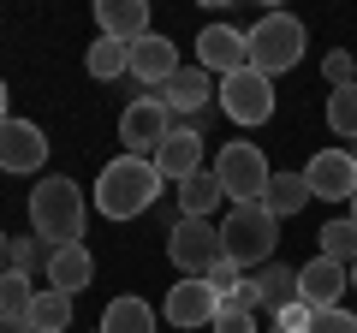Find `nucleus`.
<instances>
[{
    "label": "nucleus",
    "instance_id": "2f4dec72",
    "mask_svg": "<svg viewBox=\"0 0 357 333\" xmlns=\"http://www.w3.org/2000/svg\"><path fill=\"white\" fill-rule=\"evenodd\" d=\"M310 321H316V309L298 297V304H286L280 316H274V327H286V333H310Z\"/></svg>",
    "mask_w": 357,
    "mask_h": 333
},
{
    "label": "nucleus",
    "instance_id": "b1692460",
    "mask_svg": "<svg viewBox=\"0 0 357 333\" xmlns=\"http://www.w3.org/2000/svg\"><path fill=\"white\" fill-rule=\"evenodd\" d=\"M316 244H321V256H328V262H340V268L351 274V262H357V220L351 215L328 220V226L316 232Z\"/></svg>",
    "mask_w": 357,
    "mask_h": 333
},
{
    "label": "nucleus",
    "instance_id": "2eb2a0df",
    "mask_svg": "<svg viewBox=\"0 0 357 333\" xmlns=\"http://www.w3.org/2000/svg\"><path fill=\"white\" fill-rule=\"evenodd\" d=\"M345 286H351V274L340 268V262L316 256L298 268V297H304L310 309H345Z\"/></svg>",
    "mask_w": 357,
    "mask_h": 333
},
{
    "label": "nucleus",
    "instance_id": "f704fd0d",
    "mask_svg": "<svg viewBox=\"0 0 357 333\" xmlns=\"http://www.w3.org/2000/svg\"><path fill=\"white\" fill-rule=\"evenodd\" d=\"M0 274H13V232H0Z\"/></svg>",
    "mask_w": 357,
    "mask_h": 333
},
{
    "label": "nucleus",
    "instance_id": "f257e3e1",
    "mask_svg": "<svg viewBox=\"0 0 357 333\" xmlns=\"http://www.w3.org/2000/svg\"><path fill=\"white\" fill-rule=\"evenodd\" d=\"M167 191V179L155 173V161L143 155H114L96 173V215L102 220H137L155 208V196Z\"/></svg>",
    "mask_w": 357,
    "mask_h": 333
},
{
    "label": "nucleus",
    "instance_id": "bb28decb",
    "mask_svg": "<svg viewBox=\"0 0 357 333\" xmlns=\"http://www.w3.org/2000/svg\"><path fill=\"white\" fill-rule=\"evenodd\" d=\"M36 292H42V286H30V274H0V316H24L30 321Z\"/></svg>",
    "mask_w": 357,
    "mask_h": 333
},
{
    "label": "nucleus",
    "instance_id": "0eeeda50",
    "mask_svg": "<svg viewBox=\"0 0 357 333\" xmlns=\"http://www.w3.org/2000/svg\"><path fill=\"white\" fill-rule=\"evenodd\" d=\"M215 102H220V114H227L232 125H244V131L268 125V119H274V77H262L256 65H244V72L220 77Z\"/></svg>",
    "mask_w": 357,
    "mask_h": 333
},
{
    "label": "nucleus",
    "instance_id": "4be33fe9",
    "mask_svg": "<svg viewBox=\"0 0 357 333\" xmlns=\"http://www.w3.org/2000/svg\"><path fill=\"white\" fill-rule=\"evenodd\" d=\"M227 203L215 173H191V179L178 185V215H197V220H215V208Z\"/></svg>",
    "mask_w": 357,
    "mask_h": 333
},
{
    "label": "nucleus",
    "instance_id": "4468645a",
    "mask_svg": "<svg viewBox=\"0 0 357 333\" xmlns=\"http://www.w3.org/2000/svg\"><path fill=\"white\" fill-rule=\"evenodd\" d=\"M215 316H220V297L208 280H178L161 304V321H173V327H215Z\"/></svg>",
    "mask_w": 357,
    "mask_h": 333
},
{
    "label": "nucleus",
    "instance_id": "58836bf2",
    "mask_svg": "<svg viewBox=\"0 0 357 333\" xmlns=\"http://www.w3.org/2000/svg\"><path fill=\"white\" fill-rule=\"evenodd\" d=\"M351 161H357V143H351Z\"/></svg>",
    "mask_w": 357,
    "mask_h": 333
},
{
    "label": "nucleus",
    "instance_id": "72a5a7b5",
    "mask_svg": "<svg viewBox=\"0 0 357 333\" xmlns=\"http://www.w3.org/2000/svg\"><path fill=\"white\" fill-rule=\"evenodd\" d=\"M0 333H36V327H30L24 316H0Z\"/></svg>",
    "mask_w": 357,
    "mask_h": 333
},
{
    "label": "nucleus",
    "instance_id": "f03ea898",
    "mask_svg": "<svg viewBox=\"0 0 357 333\" xmlns=\"http://www.w3.org/2000/svg\"><path fill=\"white\" fill-rule=\"evenodd\" d=\"M84 226H89V203L72 179H42L30 191V232H36L48 250H66V244H84Z\"/></svg>",
    "mask_w": 357,
    "mask_h": 333
},
{
    "label": "nucleus",
    "instance_id": "423d86ee",
    "mask_svg": "<svg viewBox=\"0 0 357 333\" xmlns=\"http://www.w3.org/2000/svg\"><path fill=\"white\" fill-rule=\"evenodd\" d=\"M227 256L220 250V226L215 220H197V215H178L173 232H167V262H173L185 280H208V268Z\"/></svg>",
    "mask_w": 357,
    "mask_h": 333
},
{
    "label": "nucleus",
    "instance_id": "dca6fc26",
    "mask_svg": "<svg viewBox=\"0 0 357 333\" xmlns=\"http://www.w3.org/2000/svg\"><path fill=\"white\" fill-rule=\"evenodd\" d=\"M173 72H178V48L161 36V30H149L143 42H131V77H137L143 90H161Z\"/></svg>",
    "mask_w": 357,
    "mask_h": 333
},
{
    "label": "nucleus",
    "instance_id": "c756f323",
    "mask_svg": "<svg viewBox=\"0 0 357 333\" xmlns=\"http://www.w3.org/2000/svg\"><path fill=\"white\" fill-rule=\"evenodd\" d=\"M208 333H256V316L250 309H238V304H220V316H215V327Z\"/></svg>",
    "mask_w": 357,
    "mask_h": 333
},
{
    "label": "nucleus",
    "instance_id": "20e7f679",
    "mask_svg": "<svg viewBox=\"0 0 357 333\" xmlns=\"http://www.w3.org/2000/svg\"><path fill=\"white\" fill-rule=\"evenodd\" d=\"M310 48V30L298 24L292 13H268L250 24V65L262 77H280V72H298V60H304Z\"/></svg>",
    "mask_w": 357,
    "mask_h": 333
},
{
    "label": "nucleus",
    "instance_id": "ddd939ff",
    "mask_svg": "<svg viewBox=\"0 0 357 333\" xmlns=\"http://www.w3.org/2000/svg\"><path fill=\"white\" fill-rule=\"evenodd\" d=\"M197 65H203V72H220V77L244 72V65H250V36L232 30V24H203V36H197Z\"/></svg>",
    "mask_w": 357,
    "mask_h": 333
},
{
    "label": "nucleus",
    "instance_id": "5701e85b",
    "mask_svg": "<svg viewBox=\"0 0 357 333\" xmlns=\"http://www.w3.org/2000/svg\"><path fill=\"white\" fill-rule=\"evenodd\" d=\"M84 72L96 77V84H114V77L131 72V48H126V42H114V36H96V42H89V54H84Z\"/></svg>",
    "mask_w": 357,
    "mask_h": 333
},
{
    "label": "nucleus",
    "instance_id": "c85d7f7f",
    "mask_svg": "<svg viewBox=\"0 0 357 333\" xmlns=\"http://www.w3.org/2000/svg\"><path fill=\"white\" fill-rule=\"evenodd\" d=\"M36 262H48V244L30 232V238H13V274H30Z\"/></svg>",
    "mask_w": 357,
    "mask_h": 333
},
{
    "label": "nucleus",
    "instance_id": "7c9ffc66",
    "mask_svg": "<svg viewBox=\"0 0 357 333\" xmlns=\"http://www.w3.org/2000/svg\"><path fill=\"white\" fill-rule=\"evenodd\" d=\"M310 333H357V316H351V309H316Z\"/></svg>",
    "mask_w": 357,
    "mask_h": 333
},
{
    "label": "nucleus",
    "instance_id": "f3484780",
    "mask_svg": "<svg viewBox=\"0 0 357 333\" xmlns=\"http://www.w3.org/2000/svg\"><path fill=\"white\" fill-rule=\"evenodd\" d=\"M42 274H48V286H54V292L77 297V292H84L89 280H96V256H89L84 244H66V250H48Z\"/></svg>",
    "mask_w": 357,
    "mask_h": 333
},
{
    "label": "nucleus",
    "instance_id": "393cba45",
    "mask_svg": "<svg viewBox=\"0 0 357 333\" xmlns=\"http://www.w3.org/2000/svg\"><path fill=\"white\" fill-rule=\"evenodd\" d=\"M30 327H36V333H66V327H72V297L54 292V286H42L36 304H30Z\"/></svg>",
    "mask_w": 357,
    "mask_h": 333
},
{
    "label": "nucleus",
    "instance_id": "473e14b6",
    "mask_svg": "<svg viewBox=\"0 0 357 333\" xmlns=\"http://www.w3.org/2000/svg\"><path fill=\"white\" fill-rule=\"evenodd\" d=\"M238 280H244V274H238V268H232V262H227V256H220V262H215V268H208V286H215V297H232V292H238Z\"/></svg>",
    "mask_w": 357,
    "mask_h": 333
},
{
    "label": "nucleus",
    "instance_id": "1a4fd4ad",
    "mask_svg": "<svg viewBox=\"0 0 357 333\" xmlns=\"http://www.w3.org/2000/svg\"><path fill=\"white\" fill-rule=\"evenodd\" d=\"M304 185H310V196H321V203H351V191H357L351 149H316L304 161Z\"/></svg>",
    "mask_w": 357,
    "mask_h": 333
},
{
    "label": "nucleus",
    "instance_id": "aec40b11",
    "mask_svg": "<svg viewBox=\"0 0 357 333\" xmlns=\"http://www.w3.org/2000/svg\"><path fill=\"white\" fill-rule=\"evenodd\" d=\"M250 280H256V297H262L268 316H280L286 304H298V268H280V262H268V268H256Z\"/></svg>",
    "mask_w": 357,
    "mask_h": 333
},
{
    "label": "nucleus",
    "instance_id": "7ed1b4c3",
    "mask_svg": "<svg viewBox=\"0 0 357 333\" xmlns=\"http://www.w3.org/2000/svg\"><path fill=\"white\" fill-rule=\"evenodd\" d=\"M274 244H280V220L268 215L262 203H256V208H232V215L220 220V250H227V262H232L238 274L268 268Z\"/></svg>",
    "mask_w": 357,
    "mask_h": 333
},
{
    "label": "nucleus",
    "instance_id": "39448f33",
    "mask_svg": "<svg viewBox=\"0 0 357 333\" xmlns=\"http://www.w3.org/2000/svg\"><path fill=\"white\" fill-rule=\"evenodd\" d=\"M208 173L220 179V191H227L232 208H256L268 196V179H274V166H268V155L256 149V143H227Z\"/></svg>",
    "mask_w": 357,
    "mask_h": 333
},
{
    "label": "nucleus",
    "instance_id": "4c0bfd02",
    "mask_svg": "<svg viewBox=\"0 0 357 333\" xmlns=\"http://www.w3.org/2000/svg\"><path fill=\"white\" fill-rule=\"evenodd\" d=\"M351 292H357V262H351Z\"/></svg>",
    "mask_w": 357,
    "mask_h": 333
},
{
    "label": "nucleus",
    "instance_id": "a878e982",
    "mask_svg": "<svg viewBox=\"0 0 357 333\" xmlns=\"http://www.w3.org/2000/svg\"><path fill=\"white\" fill-rule=\"evenodd\" d=\"M328 131L345 143H357V84L345 90H328Z\"/></svg>",
    "mask_w": 357,
    "mask_h": 333
},
{
    "label": "nucleus",
    "instance_id": "e433bc0d",
    "mask_svg": "<svg viewBox=\"0 0 357 333\" xmlns=\"http://www.w3.org/2000/svg\"><path fill=\"white\" fill-rule=\"evenodd\" d=\"M345 215H351V220H357V191H351V203H345Z\"/></svg>",
    "mask_w": 357,
    "mask_h": 333
},
{
    "label": "nucleus",
    "instance_id": "9d476101",
    "mask_svg": "<svg viewBox=\"0 0 357 333\" xmlns=\"http://www.w3.org/2000/svg\"><path fill=\"white\" fill-rule=\"evenodd\" d=\"M155 95H161V107H167L173 119H185V125H203V107H208V95H215V84H208L203 65H178V72L167 77Z\"/></svg>",
    "mask_w": 357,
    "mask_h": 333
},
{
    "label": "nucleus",
    "instance_id": "a211bd4d",
    "mask_svg": "<svg viewBox=\"0 0 357 333\" xmlns=\"http://www.w3.org/2000/svg\"><path fill=\"white\" fill-rule=\"evenodd\" d=\"M96 24H102V36L131 48V42L149 36V6L143 0H96Z\"/></svg>",
    "mask_w": 357,
    "mask_h": 333
},
{
    "label": "nucleus",
    "instance_id": "6e6552de",
    "mask_svg": "<svg viewBox=\"0 0 357 333\" xmlns=\"http://www.w3.org/2000/svg\"><path fill=\"white\" fill-rule=\"evenodd\" d=\"M173 125H178V119L161 107V95H137V102L119 114V143H126V155H143V161H149Z\"/></svg>",
    "mask_w": 357,
    "mask_h": 333
},
{
    "label": "nucleus",
    "instance_id": "c9c22d12",
    "mask_svg": "<svg viewBox=\"0 0 357 333\" xmlns=\"http://www.w3.org/2000/svg\"><path fill=\"white\" fill-rule=\"evenodd\" d=\"M13 119V95H6V77H0V125Z\"/></svg>",
    "mask_w": 357,
    "mask_h": 333
},
{
    "label": "nucleus",
    "instance_id": "412c9836",
    "mask_svg": "<svg viewBox=\"0 0 357 333\" xmlns=\"http://www.w3.org/2000/svg\"><path fill=\"white\" fill-rule=\"evenodd\" d=\"M96 333H155V309L143 297H114L96 321Z\"/></svg>",
    "mask_w": 357,
    "mask_h": 333
},
{
    "label": "nucleus",
    "instance_id": "f8f14e48",
    "mask_svg": "<svg viewBox=\"0 0 357 333\" xmlns=\"http://www.w3.org/2000/svg\"><path fill=\"white\" fill-rule=\"evenodd\" d=\"M48 161V137L36 119H6L0 125V173H42Z\"/></svg>",
    "mask_w": 357,
    "mask_h": 333
},
{
    "label": "nucleus",
    "instance_id": "ea45409f",
    "mask_svg": "<svg viewBox=\"0 0 357 333\" xmlns=\"http://www.w3.org/2000/svg\"><path fill=\"white\" fill-rule=\"evenodd\" d=\"M274 333H286V327H274Z\"/></svg>",
    "mask_w": 357,
    "mask_h": 333
},
{
    "label": "nucleus",
    "instance_id": "6ab92c4d",
    "mask_svg": "<svg viewBox=\"0 0 357 333\" xmlns=\"http://www.w3.org/2000/svg\"><path fill=\"white\" fill-rule=\"evenodd\" d=\"M304 203H316V196H310V185H304V173H274V179H268L262 208H268L274 220H292V215H304Z\"/></svg>",
    "mask_w": 357,
    "mask_h": 333
},
{
    "label": "nucleus",
    "instance_id": "9b49d317",
    "mask_svg": "<svg viewBox=\"0 0 357 333\" xmlns=\"http://www.w3.org/2000/svg\"><path fill=\"white\" fill-rule=\"evenodd\" d=\"M149 161H155V173L167 185H185L191 173H203V125H173Z\"/></svg>",
    "mask_w": 357,
    "mask_h": 333
},
{
    "label": "nucleus",
    "instance_id": "cd10ccee",
    "mask_svg": "<svg viewBox=\"0 0 357 333\" xmlns=\"http://www.w3.org/2000/svg\"><path fill=\"white\" fill-rule=\"evenodd\" d=\"M321 77H328V90H345V84H357V60L345 48H333L328 60H321Z\"/></svg>",
    "mask_w": 357,
    "mask_h": 333
}]
</instances>
